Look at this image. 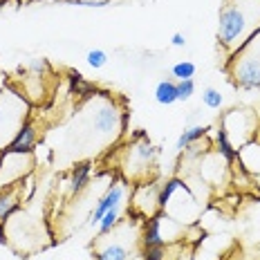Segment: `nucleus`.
<instances>
[{
    "mask_svg": "<svg viewBox=\"0 0 260 260\" xmlns=\"http://www.w3.org/2000/svg\"><path fill=\"white\" fill-rule=\"evenodd\" d=\"M260 31V0H226L218 14L215 39L226 52H238Z\"/></svg>",
    "mask_w": 260,
    "mask_h": 260,
    "instance_id": "f257e3e1",
    "label": "nucleus"
},
{
    "mask_svg": "<svg viewBox=\"0 0 260 260\" xmlns=\"http://www.w3.org/2000/svg\"><path fill=\"white\" fill-rule=\"evenodd\" d=\"M159 211L188 226L198 222L200 213H202V204L186 186V182L180 177H171V180L161 182L159 186Z\"/></svg>",
    "mask_w": 260,
    "mask_h": 260,
    "instance_id": "f03ea898",
    "label": "nucleus"
},
{
    "mask_svg": "<svg viewBox=\"0 0 260 260\" xmlns=\"http://www.w3.org/2000/svg\"><path fill=\"white\" fill-rule=\"evenodd\" d=\"M229 74L242 90H260V31L231 54Z\"/></svg>",
    "mask_w": 260,
    "mask_h": 260,
    "instance_id": "7ed1b4c3",
    "label": "nucleus"
},
{
    "mask_svg": "<svg viewBox=\"0 0 260 260\" xmlns=\"http://www.w3.org/2000/svg\"><path fill=\"white\" fill-rule=\"evenodd\" d=\"M27 101L18 92H0V153L9 146L18 128L25 123Z\"/></svg>",
    "mask_w": 260,
    "mask_h": 260,
    "instance_id": "20e7f679",
    "label": "nucleus"
},
{
    "mask_svg": "<svg viewBox=\"0 0 260 260\" xmlns=\"http://www.w3.org/2000/svg\"><path fill=\"white\" fill-rule=\"evenodd\" d=\"M220 128L226 133L229 142L238 150L249 142H253L258 135V117L251 110H231L220 119Z\"/></svg>",
    "mask_w": 260,
    "mask_h": 260,
    "instance_id": "39448f33",
    "label": "nucleus"
},
{
    "mask_svg": "<svg viewBox=\"0 0 260 260\" xmlns=\"http://www.w3.org/2000/svg\"><path fill=\"white\" fill-rule=\"evenodd\" d=\"M34 171V153H0V191L16 186Z\"/></svg>",
    "mask_w": 260,
    "mask_h": 260,
    "instance_id": "423d86ee",
    "label": "nucleus"
},
{
    "mask_svg": "<svg viewBox=\"0 0 260 260\" xmlns=\"http://www.w3.org/2000/svg\"><path fill=\"white\" fill-rule=\"evenodd\" d=\"M90 126L96 135L101 137H108V139H115L119 133H123L121 128V112L115 108L112 101H104L94 108L90 117Z\"/></svg>",
    "mask_w": 260,
    "mask_h": 260,
    "instance_id": "0eeeda50",
    "label": "nucleus"
},
{
    "mask_svg": "<svg viewBox=\"0 0 260 260\" xmlns=\"http://www.w3.org/2000/svg\"><path fill=\"white\" fill-rule=\"evenodd\" d=\"M155 159V146L144 139V142H133L126 153V173L130 177H144L150 171Z\"/></svg>",
    "mask_w": 260,
    "mask_h": 260,
    "instance_id": "6e6552de",
    "label": "nucleus"
},
{
    "mask_svg": "<svg viewBox=\"0 0 260 260\" xmlns=\"http://www.w3.org/2000/svg\"><path fill=\"white\" fill-rule=\"evenodd\" d=\"M159 186L157 182H144L135 188L133 193V213L142 215V218H153V215L159 213Z\"/></svg>",
    "mask_w": 260,
    "mask_h": 260,
    "instance_id": "1a4fd4ad",
    "label": "nucleus"
},
{
    "mask_svg": "<svg viewBox=\"0 0 260 260\" xmlns=\"http://www.w3.org/2000/svg\"><path fill=\"white\" fill-rule=\"evenodd\" d=\"M234 251V242L226 236H207L193 245V260H226Z\"/></svg>",
    "mask_w": 260,
    "mask_h": 260,
    "instance_id": "9d476101",
    "label": "nucleus"
},
{
    "mask_svg": "<svg viewBox=\"0 0 260 260\" xmlns=\"http://www.w3.org/2000/svg\"><path fill=\"white\" fill-rule=\"evenodd\" d=\"M123 200H126V184L123 182H112L110 186L106 188V193L99 198L94 211L90 213V226H96L99 220L104 218L110 209H117V207H123Z\"/></svg>",
    "mask_w": 260,
    "mask_h": 260,
    "instance_id": "9b49d317",
    "label": "nucleus"
},
{
    "mask_svg": "<svg viewBox=\"0 0 260 260\" xmlns=\"http://www.w3.org/2000/svg\"><path fill=\"white\" fill-rule=\"evenodd\" d=\"M36 142H39V130H36V126L29 119H25V123L18 128V133L14 135V139L9 142L5 150H12V153H34Z\"/></svg>",
    "mask_w": 260,
    "mask_h": 260,
    "instance_id": "f8f14e48",
    "label": "nucleus"
},
{
    "mask_svg": "<svg viewBox=\"0 0 260 260\" xmlns=\"http://www.w3.org/2000/svg\"><path fill=\"white\" fill-rule=\"evenodd\" d=\"M130 247L126 242L121 240H104V238H99V242H96L94 251H92V258L94 260H130Z\"/></svg>",
    "mask_w": 260,
    "mask_h": 260,
    "instance_id": "ddd939ff",
    "label": "nucleus"
},
{
    "mask_svg": "<svg viewBox=\"0 0 260 260\" xmlns=\"http://www.w3.org/2000/svg\"><path fill=\"white\" fill-rule=\"evenodd\" d=\"M20 184L0 191V226H3L5 222H7L16 211L20 209V202H23V198H20Z\"/></svg>",
    "mask_w": 260,
    "mask_h": 260,
    "instance_id": "4468645a",
    "label": "nucleus"
},
{
    "mask_svg": "<svg viewBox=\"0 0 260 260\" xmlns=\"http://www.w3.org/2000/svg\"><path fill=\"white\" fill-rule=\"evenodd\" d=\"M90 175H92V164L90 161H81L72 169V175H70V193L79 195L88 188L90 184Z\"/></svg>",
    "mask_w": 260,
    "mask_h": 260,
    "instance_id": "2eb2a0df",
    "label": "nucleus"
},
{
    "mask_svg": "<svg viewBox=\"0 0 260 260\" xmlns=\"http://www.w3.org/2000/svg\"><path fill=\"white\" fill-rule=\"evenodd\" d=\"M215 150H218V155H220L229 166H231V164H236L238 157H240V150H238L236 146L229 142L226 133H224V130H222L220 126L215 128Z\"/></svg>",
    "mask_w": 260,
    "mask_h": 260,
    "instance_id": "dca6fc26",
    "label": "nucleus"
},
{
    "mask_svg": "<svg viewBox=\"0 0 260 260\" xmlns=\"http://www.w3.org/2000/svg\"><path fill=\"white\" fill-rule=\"evenodd\" d=\"M155 101L159 106H173L177 104V81L164 79L155 88Z\"/></svg>",
    "mask_w": 260,
    "mask_h": 260,
    "instance_id": "f3484780",
    "label": "nucleus"
},
{
    "mask_svg": "<svg viewBox=\"0 0 260 260\" xmlns=\"http://www.w3.org/2000/svg\"><path fill=\"white\" fill-rule=\"evenodd\" d=\"M207 133H209V126H193V128H186V130H184V133L180 135V137H177V144H175L177 153H184V150H186L191 144L200 142V139H204V137H207Z\"/></svg>",
    "mask_w": 260,
    "mask_h": 260,
    "instance_id": "a211bd4d",
    "label": "nucleus"
},
{
    "mask_svg": "<svg viewBox=\"0 0 260 260\" xmlns=\"http://www.w3.org/2000/svg\"><path fill=\"white\" fill-rule=\"evenodd\" d=\"M119 222H121V207L110 209L104 218L99 220V224H96V226H99V236H110L112 231L119 226Z\"/></svg>",
    "mask_w": 260,
    "mask_h": 260,
    "instance_id": "6ab92c4d",
    "label": "nucleus"
},
{
    "mask_svg": "<svg viewBox=\"0 0 260 260\" xmlns=\"http://www.w3.org/2000/svg\"><path fill=\"white\" fill-rule=\"evenodd\" d=\"M173 77H175L177 81H186V79H193L195 72H198V68H195L193 61H180L173 65Z\"/></svg>",
    "mask_w": 260,
    "mask_h": 260,
    "instance_id": "aec40b11",
    "label": "nucleus"
},
{
    "mask_svg": "<svg viewBox=\"0 0 260 260\" xmlns=\"http://www.w3.org/2000/svg\"><path fill=\"white\" fill-rule=\"evenodd\" d=\"M202 104L211 108V110H220L222 104H224V96H222V92L220 90H215V88H204L202 92Z\"/></svg>",
    "mask_w": 260,
    "mask_h": 260,
    "instance_id": "412c9836",
    "label": "nucleus"
},
{
    "mask_svg": "<svg viewBox=\"0 0 260 260\" xmlns=\"http://www.w3.org/2000/svg\"><path fill=\"white\" fill-rule=\"evenodd\" d=\"M70 77H72V83H74V88H72V90H77V94H81V96H92V94L96 92V85L88 83V81L83 79V74L72 72Z\"/></svg>",
    "mask_w": 260,
    "mask_h": 260,
    "instance_id": "4be33fe9",
    "label": "nucleus"
},
{
    "mask_svg": "<svg viewBox=\"0 0 260 260\" xmlns=\"http://www.w3.org/2000/svg\"><path fill=\"white\" fill-rule=\"evenodd\" d=\"M166 253H169V245H164V247H142L139 256H142V260H166Z\"/></svg>",
    "mask_w": 260,
    "mask_h": 260,
    "instance_id": "5701e85b",
    "label": "nucleus"
},
{
    "mask_svg": "<svg viewBox=\"0 0 260 260\" xmlns=\"http://www.w3.org/2000/svg\"><path fill=\"white\" fill-rule=\"evenodd\" d=\"M175 251V256H171V251L166 253V260H193V245H188V242H177Z\"/></svg>",
    "mask_w": 260,
    "mask_h": 260,
    "instance_id": "b1692460",
    "label": "nucleus"
},
{
    "mask_svg": "<svg viewBox=\"0 0 260 260\" xmlns=\"http://www.w3.org/2000/svg\"><path fill=\"white\" fill-rule=\"evenodd\" d=\"M85 61H88L90 68L94 70H101L104 65L108 63V54L104 50H90L88 54H85Z\"/></svg>",
    "mask_w": 260,
    "mask_h": 260,
    "instance_id": "393cba45",
    "label": "nucleus"
},
{
    "mask_svg": "<svg viewBox=\"0 0 260 260\" xmlns=\"http://www.w3.org/2000/svg\"><path fill=\"white\" fill-rule=\"evenodd\" d=\"M195 94V81L186 79V81H177V101H188Z\"/></svg>",
    "mask_w": 260,
    "mask_h": 260,
    "instance_id": "a878e982",
    "label": "nucleus"
},
{
    "mask_svg": "<svg viewBox=\"0 0 260 260\" xmlns=\"http://www.w3.org/2000/svg\"><path fill=\"white\" fill-rule=\"evenodd\" d=\"M171 45H173V47H184V45H186V36L180 34V31H177V34H173Z\"/></svg>",
    "mask_w": 260,
    "mask_h": 260,
    "instance_id": "bb28decb",
    "label": "nucleus"
},
{
    "mask_svg": "<svg viewBox=\"0 0 260 260\" xmlns=\"http://www.w3.org/2000/svg\"><path fill=\"white\" fill-rule=\"evenodd\" d=\"M226 260H251V258H247V256H238V253H229V258Z\"/></svg>",
    "mask_w": 260,
    "mask_h": 260,
    "instance_id": "cd10ccee",
    "label": "nucleus"
},
{
    "mask_svg": "<svg viewBox=\"0 0 260 260\" xmlns=\"http://www.w3.org/2000/svg\"><path fill=\"white\" fill-rule=\"evenodd\" d=\"M3 3H5V0H0V5H3Z\"/></svg>",
    "mask_w": 260,
    "mask_h": 260,
    "instance_id": "c85d7f7f",
    "label": "nucleus"
},
{
    "mask_svg": "<svg viewBox=\"0 0 260 260\" xmlns=\"http://www.w3.org/2000/svg\"><path fill=\"white\" fill-rule=\"evenodd\" d=\"M20 3H25V0H20Z\"/></svg>",
    "mask_w": 260,
    "mask_h": 260,
    "instance_id": "c756f323",
    "label": "nucleus"
}]
</instances>
